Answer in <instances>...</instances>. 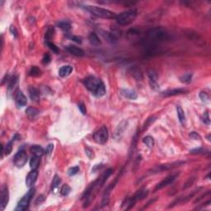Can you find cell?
<instances>
[{"label": "cell", "mask_w": 211, "mask_h": 211, "mask_svg": "<svg viewBox=\"0 0 211 211\" xmlns=\"http://www.w3.org/2000/svg\"><path fill=\"white\" fill-rule=\"evenodd\" d=\"M60 183V177L58 176V175H55L53 178V181H52V184H51V190L54 192H56V190L59 187V185Z\"/></svg>", "instance_id": "4316f807"}, {"label": "cell", "mask_w": 211, "mask_h": 211, "mask_svg": "<svg viewBox=\"0 0 211 211\" xmlns=\"http://www.w3.org/2000/svg\"><path fill=\"white\" fill-rule=\"evenodd\" d=\"M15 103L18 108L23 107L27 104V99L22 91H17L16 97H15Z\"/></svg>", "instance_id": "8fae6325"}, {"label": "cell", "mask_w": 211, "mask_h": 211, "mask_svg": "<svg viewBox=\"0 0 211 211\" xmlns=\"http://www.w3.org/2000/svg\"><path fill=\"white\" fill-rule=\"evenodd\" d=\"M67 50H69V53H71L72 54H74L75 56H78V57H83V55H84L83 50H82L79 47H77V46H67Z\"/></svg>", "instance_id": "2e32d148"}, {"label": "cell", "mask_w": 211, "mask_h": 211, "mask_svg": "<svg viewBox=\"0 0 211 211\" xmlns=\"http://www.w3.org/2000/svg\"><path fill=\"white\" fill-rule=\"evenodd\" d=\"M143 142L145 144V145L148 148H153L154 145V138L152 136H145V137L143 139Z\"/></svg>", "instance_id": "83f0119b"}, {"label": "cell", "mask_w": 211, "mask_h": 211, "mask_svg": "<svg viewBox=\"0 0 211 211\" xmlns=\"http://www.w3.org/2000/svg\"><path fill=\"white\" fill-rule=\"evenodd\" d=\"M46 45H47V46H48L49 48L52 51L54 52V53H55V54H58V53L60 52L59 48H58L57 46H55L53 42H50V41H46Z\"/></svg>", "instance_id": "d6a6232c"}, {"label": "cell", "mask_w": 211, "mask_h": 211, "mask_svg": "<svg viewBox=\"0 0 211 211\" xmlns=\"http://www.w3.org/2000/svg\"><path fill=\"white\" fill-rule=\"evenodd\" d=\"M28 92H29V96L31 97V99L34 102H39L40 98V92L39 90L35 88V87H29L28 88Z\"/></svg>", "instance_id": "5bb4252c"}, {"label": "cell", "mask_w": 211, "mask_h": 211, "mask_svg": "<svg viewBox=\"0 0 211 211\" xmlns=\"http://www.w3.org/2000/svg\"><path fill=\"white\" fill-rule=\"evenodd\" d=\"M181 82L183 83H190L192 80V74H185L180 78Z\"/></svg>", "instance_id": "4dcf8cb0"}, {"label": "cell", "mask_w": 211, "mask_h": 211, "mask_svg": "<svg viewBox=\"0 0 211 211\" xmlns=\"http://www.w3.org/2000/svg\"><path fill=\"white\" fill-rule=\"evenodd\" d=\"M88 40L89 42L91 43L92 45L93 46H99L101 45V40L99 39V37L97 36V35L95 33V32H91L88 36Z\"/></svg>", "instance_id": "ffe728a7"}, {"label": "cell", "mask_w": 211, "mask_h": 211, "mask_svg": "<svg viewBox=\"0 0 211 211\" xmlns=\"http://www.w3.org/2000/svg\"><path fill=\"white\" fill-rule=\"evenodd\" d=\"M17 78L16 77V76H14V77H12L10 79V82H9V90L10 91V90H12V89H13V88L15 87V85L17 84Z\"/></svg>", "instance_id": "d590c367"}, {"label": "cell", "mask_w": 211, "mask_h": 211, "mask_svg": "<svg viewBox=\"0 0 211 211\" xmlns=\"http://www.w3.org/2000/svg\"><path fill=\"white\" fill-rule=\"evenodd\" d=\"M109 138L108 130L106 126H102L97 131L93 134V139L99 144H105Z\"/></svg>", "instance_id": "5b68a950"}, {"label": "cell", "mask_w": 211, "mask_h": 211, "mask_svg": "<svg viewBox=\"0 0 211 211\" xmlns=\"http://www.w3.org/2000/svg\"><path fill=\"white\" fill-rule=\"evenodd\" d=\"M93 94L97 97H103V96L106 94V87L105 85H104V83H101L100 85H99V87L97 88V90L93 92Z\"/></svg>", "instance_id": "cb8c5ba5"}, {"label": "cell", "mask_w": 211, "mask_h": 211, "mask_svg": "<svg viewBox=\"0 0 211 211\" xmlns=\"http://www.w3.org/2000/svg\"><path fill=\"white\" fill-rule=\"evenodd\" d=\"M186 92H187L186 89L176 88V89H171V90H168V91L163 92H162V95H163V96H165V97H170V96H176V95L185 93Z\"/></svg>", "instance_id": "9a60e30c"}, {"label": "cell", "mask_w": 211, "mask_h": 211, "mask_svg": "<svg viewBox=\"0 0 211 211\" xmlns=\"http://www.w3.org/2000/svg\"><path fill=\"white\" fill-rule=\"evenodd\" d=\"M206 149L203 148H195V149H192L191 150V154H205L206 153Z\"/></svg>", "instance_id": "74e56055"}, {"label": "cell", "mask_w": 211, "mask_h": 211, "mask_svg": "<svg viewBox=\"0 0 211 211\" xmlns=\"http://www.w3.org/2000/svg\"><path fill=\"white\" fill-rule=\"evenodd\" d=\"M53 149H54V144H49L47 147H46L45 153H46V155H50L52 152H53Z\"/></svg>", "instance_id": "60d3db41"}, {"label": "cell", "mask_w": 211, "mask_h": 211, "mask_svg": "<svg viewBox=\"0 0 211 211\" xmlns=\"http://www.w3.org/2000/svg\"><path fill=\"white\" fill-rule=\"evenodd\" d=\"M177 116H178V119H179L180 122L182 123V125H184L185 122V115L184 111H183V109L182 108V106H177Z\"/></svg>", "instance_id": "603a6c76"}, {"label": "cell", "mask_w": 211, "mask_h": 211, "mask_svg": "<svg viewBox=\"0 0 211 211\" xmlns=\"http://www.w3.org/2000/svg\"><path fill=\"white\" fill-rule=\"evenodd\" d=\"M149 84H150V87L152 88L155 90V91H157L159 89V85L157 83V81H153V80H149Z\"/></svg>", "instance_id": "ab89813d"}, {"label": "cell", "mask_w": 211, "mask_h": 211, "mask_svg": "<svg viewBox=\"0 0 211 211\" xmlns=\"http://www.w3.org/2000/svg\"><path fill=\"white\" fill-rule=\"evenodd\" d=\"M37 177H38V171L36 169L32 170V171H30L28 175L26 177V185L27 187H32L35 184V182H36Z\"/></svg>", "instance_id": "7c38bea8"}, {"label": "cell", "mask_w": 211, "mask_h": 211, "mask_svg": "<svg viewBox=\"0 0 211 211\" xmlns=\"http://www.w3.org/2000/svg\"><path fill=\"white\" fill-rule=\"evenodd\" d=\"M79 171V167H78V166H76V167H73V168H70L68 170V174L69 175V176H74V175H76Z\"/></svg>", "instance_id": "836d02e7"}, {"label": "cell", "mask_w": 211, "mask_h": 211, "mask_svg": "<svg viewBox=\"0 0 211 211\" xmlns=\"http://www.w3.org/2000/svg\"><path fill=\"white\" fill-rule=\"evenodd\" d=\"M10 32H11L12 35V36H13L15 38H17V30H16V28H15L14 26H10Z\"/></svg>", "instance_id": "c3c4849f"}, {"label": "cell", "mask_w": 211, "mask_h": 211, "mask_svg": "<svg viewBox=\"0 0 211 211\" xmlns=\"http://www.w3.org/2000/svg\"><path fill=\"white\" fill-rule=\"evenodd\" d=\"M120 94L122 95L124 97L130 99V100H135L138 97L136 92L134 91V90H130V89H121Z\"/></svg>", "instance_id": "4fadbf2b"}, {"label": "cell", "mask_w": 211, "mask_h": 211, "mask_svg": "<svg viewBox=\"0 0 211 211\" xmlns=\"http://www.w3.org/2000/svg\"><path fill=\"white\" fill-rule=\"evenodd\" d=\"M70 191H71L70 186H69V185L65 184V185H64L63 186L61 187V190H60V194L62 195L63 196H66V195H68L70 193Z\"/></svg>", "instance_id": "1f68e13d"}, {"label": "cell", "mask_w": 211, "mask_h": 211, "mask_svg": "<svg viewBox=\"0 0 211 211\" xmlns=\"http://www.w3.org/2000/svg\"><path fill=\"white\" fill-rule=\"evenodd\" d=\"M50 60H51L50 55L49 54H45V55H44V57L42 59V63L44 64H48L50 62Z\"/></svg>", "instance_id": "7bdbcfd3"}, {"label": "cell", "mask_w": 211, "mask_h": 211, "mask_svg": "<svg viewBox=\"0 0 211 211\" xmlns=\"http://www.w3.org/2000/svg\"><path fill=\"white\" fill-rule=\"evenodd\" d=\"M1 199H0V205H1V209L4 210L6 208V206L8 205L9 200V188L7 185H3L2 189H1Z\"/></svg>", "instance_id": "9c48e42d"}, {"label": "cell", "mask_w": 211, "mask_h": 211, "mask_svg": "<svg viewBox=\"0 0 211 211\" xmlns=\"http://www.w3.org/2000/svg\"><path fill=\"white\" fill-rule=\"evenodd\" d=\"M177 176H178V174L168 176L167 178H165L163 181H162L161 182L157 184V186H156V188H155V190H154V191H157V190H161V189L164 188L165 186H168V185H171V183H173V182L176 180Z\"/></svg>", "instance_id": "30bf717a"}, {"label": "cell", "mask_w": 211, "mask_h": 211, "mask_svg": "<svg viewBox=\"0 0 211 211\" xmlns=\"http://www.w3.org/2000/svg\"><path fill=\"white\" fill-rule=\"evenodd\" d=\"M85 9L86 11L89 12L92 15H93L97 17H101V18H105V19H113L116 18V15L114 12L109 11L107 9L99 8L97 6H91V5H85L82 7Z\"/></svg>", "instance_id": "6da1fadb"}, {"label": "cell", "mask_w": 211, "mask_h": 211, "mask_svg": "<svg viewBox=\"0 0 211 211\" xmlns=\"http://www.w3.org/2000/svg\"><path fill=\"white\" fill-rule=\"evenodd\" d=\"M71 39H72V40H74V41H75V42H77V43H79V44H81L82 43V40H81V38L80 37H78V36H72L71 37Z\"/></svg>", "instance_id": "681fc988"}, {"label": "cell", "mask_w": 211, "mask_h": 211, "mask_svg": "<svg viewBox=\"0 0 211 211\" xmlns=\"http://www.w3.org/2000/svg\"><path fill=\"white\" fill-rule=\"evenodd\" d=\"M148 76L149 78V80H153V81L157 80V74L154 70H149L148 72Z\"/></svg>", "instance_id": "e575fe53"}, {"label": "cell", "mask_w": 211, "mask_h": 211, "mask_svg": "<svg viewBox=\"0 0 211 211\" xmlns=\"http://www.w3.org/2000/svg\"><path fill=\"white\" fill-rule=\"evenodd\" d=\"M27 162V155L23 149H20L15 154L13 157V163L17 168H22Z\"/></svg>", "instance_id": "52a82bcc"}, {"label": "cell", "mask_w": 211, "mask_h": 211, "mask_svg": "<svg viewBox=\"0 0 211 211\" xmlns=\"http://www.w3.org/2000/svg\"><path fill=\"white\" fill-rule=\"evenodd\" d=\"M39 113H40V111H39L38 109L35 108V107H32V106L27 107L26 110V116H27L29 119H31V120L35 119V118L39 115Z\"/></svg>", "instance_id": "ac0fdd59"}, {"label": "cell", "mask_w": 211, "mask_h": 211, "mask_svg": "<svg viewBox=\"0 0 211 211\" xmlns=\"http://www.w3.org/2000/svg\"><path fill=\"white\" fill-rule=\"evenodd\" d=\"M12 143H13V140H11L9 141L5 146H3V149H2V157H3V154L5 155H9V154L12 153Z\"/></svg>", "instance_id": "7402d4cb"}, {"label": "cell", "mask_w": 211, "mask_h": 211, "mask_svg": "<svg viewBox=\"0 0 211 211\" xmlns=\"http://www.w3.org/2000/svg\"><path fill=\"white\" fill-rule=\"evenodd\" d=\"M58 26L60 27L64 32H69V30L71 29V25L68 22H60L58 23Z\"/></svg>", "instance_id": "f546056e"}, {"label": "cell", "mask_w": 211, "mask_h": 211, "mask_svg": "<svg viewBox=\"0 0 211 211\" xmlns=\"http://www.w3.org/2000/svg\"><path fill=\"white\" fill-rule=\"evenodd\" d=\"M130 72H131V74L133 75V77L137 80H141L143 78V74L142 72L139 68L137 67H134V68H131L130 69Z\"/></svg>", "instance_id": "d4e9b609"}, {"label": "cell", "mask_w": 211, "mask_h": 211, "mask_svg": "<svg viewBox=\"0 0 211 211\" xmlns=\"http://www.w3.org/2000/svg\"><path fill=\"white\" fill-rule=\"evenodd\" d=\"M41 74V70H40L39 68H37L36 66H33L32 67V69H30L29 71V75L32 76V77H38Z\"/></svg>", "instance_id": "f1b7e54d"}, {"label": "cell", "mask_w": 211, "mask_h": 211, "mask_svg": "<svg viewBox=\"0 0 211 211\" xmlns=\"http://www.w3.org/2000/svg\"><path fill=\"white\" fill-rule=\"evenodd\" d=\"M85 152H86V154L88 155V157L90 159H92V158L94 157V154H93V152H92V150L91 148H86Z\"/></svg>", "instance_id": "bcb514c9"}, {"label": "cell", "mask_w": 211, "mask_h": 211, "mask_svg": "<svg viewBox=\"0 0 211 211\" xmlns=\"http://www.w3.org/2000/svg\"><path fill=\"white\" fill-rule=\"evenodd\" d=\"M136 17H137V11L135 9H130L116 15V20L120 25L126 26L133 22L135 20Z\"/></svg>", "instance_id": "7a4b0ae2"}, {"label": "cell", "mask_w": 211, "mask_h": 211, "mask_svg": "<svg viewBox=\"0 0 211 211\" xmlns=\"http://www.w3.org/2000/svg\"><path fill=\"white\" fill-rule=\"evenodd\" d=\"M40 165V157H36V156H33L32 159L30 161V168L32 170L38 168V167Z\"/></svg>", "instance_id": "484cf974"}, {"label": "cell", "mask_w": 211, "mask_h": 211, "mask_svg": "<svg viewBox=\"0 0 211 211\" xmlns=\"http://www.w3.org/2000/svg\"><path fill=\"white\" fill-rule=\"evenodd\" d=\"M202 120L203 122L205 123V124H206V125H209L210 124V119H209V112H206L205 114H204V116H203L202 117Z\"/></svg>", "instance_id": "f35d334b"}, {"label": "cell", "mask_w": 211, "mask_h": 211, "mask_svg": "<svg viewBox=\"0 0 211 211\" xmlns=\"http://www.w3.org/2000/svg\"><path fill=\"white\" fill-rule=\"evenodd\" d=\"M183 163H184V162H176V163H168V164H162V165L157 166L156 168L152 169L151 172L152 173H157V172H161V171L170 170V169L177 168V167L180 166L181 164H183Z\"/></svg>", "instance_id": "ba28073f"}, {"label": "cell", "mask_w": 211, "mask_h": 211, "mask_svg": "<svg viewBox=\"0 0 211 211\" xmlns=\"http://www.w3.org/2000/svg\"><path fill=\"white\" fill-rule=\"evenodd\" d=\"M102 83V82L101 81V79L94 77V76H89L84 79V85L92 92H94Z\"/></svg>", "instance_id": "8992f818"}, {"label": "cell", "mask_w": 211, "mask_h": 211, "mask_svg": "<svg viewBox=\"0 0 211 211\" xmlns=\"http://www.w3.org/2000/svg\"><path fill=\"white\" fill-rule=\"evenodd\" d=\"M148 195V190H140V191H138L135 194L131 197V198H129L125 201V202L122 204V208L125 209H131L133 206H134V204L139 201V200H141L143 199H144L145 197H147V195Z\"/></svg>", "instance_id": "3957f363"}, {"label": "cell", "mask_w": 211, "mask_h": 211, "mask_svg": "<svg viewBox=\"0 0 211 211\" xmlns=\"http://www.w3.org/2000/svg\"><path fill=\"white\" fill-rule=\"evenodd\" d=\"M35 191H36V189L35 188L30 189V190L27 191V193H26V194L21 199L20 201L18 202L17 206L16 207V209H15V210L23 211L28 208V206L29 205H30V202H31V200H32V197L34 196Z\"/></svg>", "instance_id": "277c9868"}, {"label": "cell", "mask_w": 211, "mask_h": 211, "mask_svg": "<svg viewBox=\"0 0 211 211\" xmlns=\"http://www.w3.org/2000/svg\"><path fill=\"white\" fill-rule=\"evenodd\" d=\"M44 201H45V196H44L43 195H40V196L38 197V198L36 199V200L35 204H36V206H40V205H41V204H42Z\"/></svg>", "instance_id": "7dc6e473"}, {"label": "cell", "mask_w": 211, "mask_h": 211, "mask_svg": "<svg viewBox=\"0 0 211 211\" xmlns=\"http://www.w3.org/2000/svg\"><path fill=\"white\" fill-rule=\"evenodd\" d=\"M30 150H31L32 154H33L34 156H36V157H41L43 154H44V153H45L44 149H43V148L39 145L32 146Z\"/></svg>", "instance_id": "d6986e66"}, {"label": "cell", "mask_w": 211, "mask_h": 211, "mask_svg": "<svg viewBox=\"0 0 211 211\" xmlns=\"http://www.w3.org/2000/svg\"><path fill=\"white\" fill-rule=\"evenodd\" d=\"M200 98L201 99L202 102H206L209 100V95L206 92H201L200 93Z\"/></svg>", "instance_id": "ee69618b"}, {"label": "cell", "mask_w": 211, "mask_h": 211, "mask_svg": "<svg viewBox=\"0 0 211 211\" xmlns=\"http://www.w3.org/2000/svg\"><path fill=\"white\" fill-rule=\"evenodd\" d=\"M126 127H127V121L124 120V121L120 123L119 126H117L116 130L115 131V137H120V134L124 132V130H126Z\"/></svg>", "instance_id": "44dd1931"}, {"label": "cell", "mask_w": 211, "mask_h": 211, "mask_svg": "<svg viewBox=\"0 0 211 211\" xmlns=\"http://www.w3.org/2000/svg\"><path fill=\"white\" fill-rule=\"evenodd\" d=\"M190 137L191 138V139H193V140H200L201 139V137H200V135L198 133H196L195 131H192L190 133Z\"/></svg>", "instance_id": "f6af8a7d"}, {"label": "cell", "mask_w": 211, "mask_h": 211, "mask_svg": "<svg viewBox=\"0 0 211 211\" xmlns=\"http://www.w3.org/2000/svg\"><path fill=\"white\" fill-rule=\"evenodd\" d=\"M53 35H54V28L50 27V28L48 29V31L46 32V41H50V40L52 38V36H53Z\"/></svg>", "instance_id": "8d00e7d4"}, {"label": "cell", "mask_w": 211, "mask_h": 211, "mask_svg": "<svg viewBox=\"0 0 211 211\" xmlns=\"http://www.w3.org/2000/svg\"><path fill=\"white\" fill-rule=\"evenodd\" d=\"M78 107L79 109V111H81V113L83 115H86L87 113V109H86L85 105L83 104V102H79L78 105Z\"/></svg>", "instance_id": "b9f144b4"}, {"label": "cell", "mask_w": 211, "mask_h": 211, "mask_svg": "<svg viewBox=\"0 0 211 211\" xmlns=\"http://www.w3.org/2000/svg\"><path fill=\"white\" fill-rule=\"evenodd\" d=\"M73 71V67L70 65H64L62 66L59 70V75L61 78H64L69 76Z\"/></svg>", "instance_id": "e0dca14e"}]
</instances>
